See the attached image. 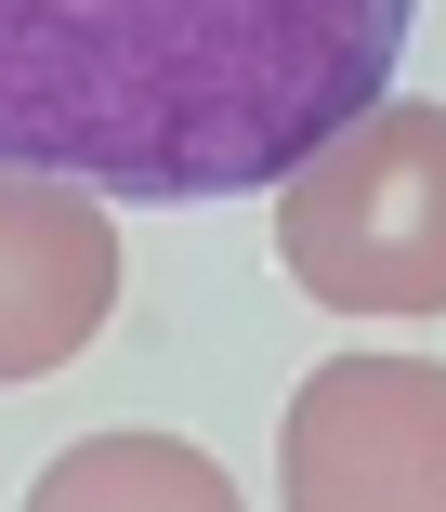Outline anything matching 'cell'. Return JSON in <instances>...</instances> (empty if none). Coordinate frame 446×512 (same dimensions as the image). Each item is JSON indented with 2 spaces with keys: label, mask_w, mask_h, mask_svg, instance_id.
Listing matches in <instances>:
<instances>
[{
  "label": "cell",
  "mask_w": 446,
  "mask_h": 512,
  "mask_svg": "<svg viewBox=\"0 0 446 512\" xmlns=\"http://www.w3.org/2000/svg\"><path fill=\"white\" fill-rule=\"evenodd\" d=\"M276 263L328 316H446V106L381 92L276 184Z\"/></svg>",
  "instance_id": "cell-2"
},
{
  "label": "cell",
  "mask_w": 446,
  "mask_h": 512,
  "mask_svg": "<svg viewBox=\"0 0 446 512\" xmlns=\"http://www.w3.org/2000/svg\"><path fill=\"white\" fill-rule=\"evenodd\" d=\"M420 0H0V171L132 211L276 197L407 66Z\"/></svg>",
  "instance_id": "cell-1"
},
{
  "label": "cell",
  "mask_w": 446,
  "mask_h": 512,
  "mask_svg": "<svg viewBox=\"0 0 446 512\" xmlns=\"http://www.w3.org/2000/svg\"><path fill=\"white\" fill-rule=\"evenodd\" d=\"M27 499H40V512H92V499H119V512H237L223 460H197V447H171V434H92V447H66Z\"/></svg>",
  "instance_id": "cell-5"
},
{
  "label": "cell",
  "mask_w": 446,
  "mask_h": 512,
  "mask_svg": "<svg viewBox=\"0 0 446 512\" xmlns=\"http://www.w3.org/2000/svg\"><path fill=\"white\" fill-rule=\"evenodd\" d=\"M289 512H446V368L433 355H328L276 434Z\"/></svg>",
  "instance_id": "cell-3"
},
{
  "label": "cell",
  "mask_w": 446,
  "mask_h": 512,
  "mask_svg": "<svg viewBox=\"0 0 446 512\" xmlns=\"http://www.w3.org/2000/svg\"><path fill=\"white\" fill-rule=\"evenodd\" d=\"M119 316V224L92 184L0 171V381H40L92 355V329Z\"/></svg>",
  "instance_id": "cell-4"
}]
</instances>
